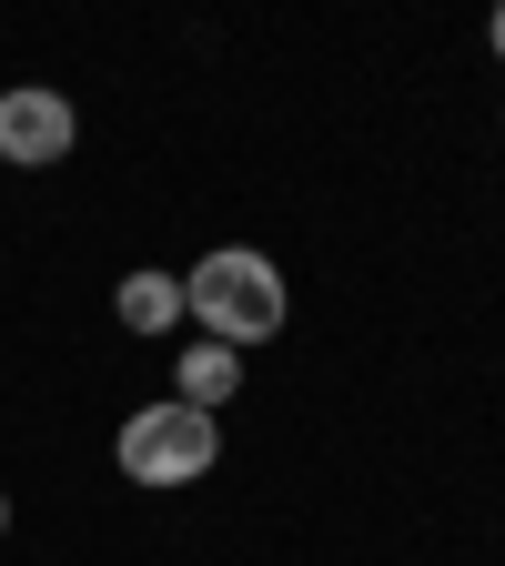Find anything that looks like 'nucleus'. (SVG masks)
Segmentation results:
<instances>
[{"label":"nucleus","instance_id":"nucleus-7","mask_svg":"<svg viewBox=\"0 0 505 566\" xmlns=\"http://www.w3.org/2000/svg\"><path fill=\"white\" fill-rule=\"evenodd\" d=\"M0 536H11V495H0Z\"/></svg>","mask_w":505,"mask_h":566},{"label":"nucleus","instance_id":"nucleus-4","mask_svg":"<svg viewBox=\"0 0 505 566\" xmlns=\"http://www.w3.org/2000/svg\"><path fill=\"white\" fill-rule=\"evenodd\" d=\"M233 385H243V354L233 344H192L182 365H172V405H192V415L233 405Z\"/></svg>","mask_w":505,"mask_h":566},{"label":"nucleus","instance_id":"nucleus-6","mask_svg":"<svg viewBox=\"0 0 505 566\" xmlns=\"http://www.w3.org/2000/svg\"><path fill=\"white\" fill-rule=\"evenodd\" d=\"M495 61H505V11H495Z\"/></svg>","mask_w":505,"mask_h":566},{"label":"nucleus","instance_id":"nucleus-1","mask_svg":"<svg viewBox=\"0 0 505 566\" xmlns=\"http://www.w3.org/2000/svg\"><path fill=\"white\" fill-rule=\"evenodd\" d=\"M182 324H202V344H273L283 334V263L253 243H212L182 273Z\"/></svg>","mask_w":505,"mask_h":566},{"label":"nucleus","instance_id":"nucleus-3","mask_svg":"<svg viewBox=\"0 0 505 566\" xmlns=\"http://www.w3.org/2000/svg\"><path fill=\"white\" fill-rule=\"evenodd\" d=\"M71 142H82V122H71V102H61V92H41V82L0 92V163L51 172V163H71Z\"/></svg>","mask_w":505,"mask_h":566},{"label":"nucleus","instance_id":"nucleus-5","mask_svg":"<svg viewBox=\"0 0 505 566\" xmlns=\"http://www.w3.org/2000/svg\"><path fill=\"white\" fill-rule=\"evenodd\" d=\"M112 314H122L131 334H172V324H182V273H152V263H141V273H122Z\"/></svg>","mask_w":505,"mask_h":566},{"label":"nucleus","instance_id":"nucleus-2","mask_svg":"<svg viewBox=\"0 0 505 566\" xmlns=\"http://www.w3.org/2000/svg\"><path fill=\"white\" fill-rule=\"evenodd\" d=\"M122 475L131 485H192L212 475V455H223V415H192V405H141L122 436H112Z\"/></svg>","mask_w":505,"mask_h":566}]
</instances>
